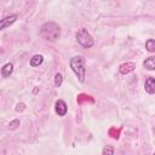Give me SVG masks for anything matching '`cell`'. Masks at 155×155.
<instances>
[{"label": "cell", "instance_id": "cell-1", "mask_svg": "<svg viewBox=\"0 0 155 155\" xmlns=\"http://www.w3.org/2000/svg\"><path fill=\"white\" fill-rule=\"evenodd\" d=\"M41 36L47 41H56L61 36V29L59 25L54 22H46L40 28Z\"/></svg>", "mask_w": 155, "mask_h": 155}, {"label": "cell", "instance_id": "cell-2", "mask_svg": "<svg viewBox=\"0 0 155 155\" xmlns=\"http://www.w3.org/2000/svg\"><path fill=\"white\" fill-rule=\"evenodd\" d=\"M71 70L75 73L80 82L85 81V75H86V68H85V58L81 56H75L70 59L69 62Z\"/></svg>", "mask_w": 155, "mask_h": 155}, {"label": "cell", "instance_id": "cell-3", "mask_svg": "<svg viewBox=\"0 0 155 155\" xmlns=\"http://www.w3.org/2000/svg\"><path fill=\"white\" fill-rule=\"evenodd\" d=\"M76 40H78V42L82 47L90 48V47L93 46V39L90 35V33L87 31V29H85V28H81V29L78 30V33H76Z\"/></svg>", "mask_w": 155, "mask_h": 155}, {"label": "cell", "instance_id": "cell-4", "mask_svg": "<svg viewBox=\"0 0 155 155\" xmlns=\"http://www.w3.org/2000/svg\"><path fill=\"white\" fill-rule=\"evenodd\" d=\"M17 18H18V16H17V15H11V16H7V17L2 18V19H1V22H0V29H1V30H4L5 28L10 27L11 24H13V23L17 21Z\"/></svg>", "mask_w": 155, "mask_h": 155}, {"label": "cell", "instance_id": "cell-5", "mask_svg": "<svg viewBox=\"0 0 155 155\" xmlns=\"http://www.w3.org/2000/svg\"><path fill=\"white\" fill-rule=\"evenodd\" d=\"M54 109H56V113H57L59 116H64V115L67 114V110H68L65 102L62 101V99H58V101L56 102V107H54Z\"/></svg>", "mask_w": 155, "mask_h": 155}, {"label": "cell", "instance_id": "cell-6", "mask_svg": "<svg viewBox=\"0 0 155 155\" xmlns=\"http://www.w3.org/2000/svg\"><path fill=\"white\" fill-rule=\"evenodd\" d=\"M136 68V64L132 63V62H126V63H122L120 67H119V71L121 74H128L131 71H133Z\"/></svg>", "mask_w": 155, "mask_h": 155}, {"label": "cell", "instance_id": "cell-7", "mask_svg": "<svg viewBox=\"0 0 155 155\" xmlns=\"http://www.w3.org/2000/svg\"><path fill=\"white\" fill-rule=\"evenodd\" d=\"M144 88H145V91H147L148 93H150V94L155 93V78H153V76L148 78V79L145 80V82H144Z\"/></svg>", "mask_w": 155, "mask_h": 155}, {"label": "cell", "instance_id": "cell-8", "mask_svg": "<svg viewBox=\"0 0 155 155\" xmlns=\"http://www.w3.org/2000/svg\"><path fill=\"white\" fill-rule=\"evenodd\" d=\"M143 67L148 70H155V56L148 57L144 62H143Z\"/></svg>", "mask_w": 155, "mask_h": 155}, {"label": "cell", "instance_id": "cell-9", "mask_svg": "<svg viewBox=\"0 0 155 155\" xmlns=\"http://www.w3.org/2000/svg\"><path fill=\"white\" fill-rule=\"evenodd\" d=\"M13 71V64L12 63H7L1 68V75L4 78H8Z\"/></svg>", "mask_w": 155, "mask_h": 155}, {"label": "cell", "instance_id": "cell-10", "mask_svg": "<svg viewBox=\"0 0 155 155\" xmlns=\"http://www.w3.org/2000/svg\"><path fill=\"white\" fill-rule=\"evenodd\" d=\"M44 62V57L41 54H35L30 58V65L31 67H39Z\"/></svg>", "mask_w": 155, "mask_h": 155}, {"label": "cell", "instance_id": "cell-11", "mask_svg": "<svg viewBox=\"0 0 155 155\" xmlns=\"http://www.w3.org/2000/svg\"><path fill=\"white\" fill-rule=\"evenodd\" d=\"M145 48L148 50V52H155V40H153V39L147 40Z\"/></svg>", "mask_w": 155, "mask_h": 155}, {"label": "cell", "instance_id": "cell-12", "mask_svg": "<svg viewBox=\"0 0 155 155\" xmlns=\"http://www.w3.org/2000/svg\"><path fill=\"white\" fill-rule=\"evenodd\" d=\"M103 155H114V148L110 145H107L103 148Z\"/></svg>", "mask_w": 155, "mask_h": 155}, {"label": "cell", "instance_id": "cell-13", "mask_svg": "<svg viewBox=\"0 0 155 155\" xmlns=\"http://www.w3.org/2000/svg\"><path fill=\"white\" fill-rule=\"evenodd\" d=\"M62 81H63L62 74H56V76H54V86L56 87H59L62 85Z\"/></svg>", "mask_w": 155, "mask_h": 155}, {"label": "cell", "instance_id": "cell-14", "mask_svg": "<svg viewBox=\"0 0 155 155\" xmlns=\"http://www.w3.org/2000/svg\"><path fill=\"white\" fill-rule=\"evenodd\" d=\"M109 134H110V137H111V138H114V139H117V138H119V130H115V128H110V131H109Z\"/></svg>", "mask_w": 155, "mask_h": 155}, {"label": "cell", "instance_id": "cell-15", "mask_svg": "<svg viewBox=\"0 0 155 155\" xmlns=\"http://www.w3.org/2000/svg\"><path fill=\"white\" fill-rule=\"evenodd\" d=\"M19 120H13V121H11L10 124H8V127L11 128V130H15V128H17L18 126H19Z\"/></svg>", "mask_w": 155, "mask_h": 155}, {"label": "cell", "instance_id": "cell-16", "mask_svg": "<svg viewBox=\"0 0 155 155\" xmlns=\"http://www.w3.org/2000/svg\"><path fill=\"white\" fill-rule=\"evenodd\" d=\"M154 155H155V153H154Z\"/></svg>", "mask_w": 155, "mask_h": 155}]
</instances>
